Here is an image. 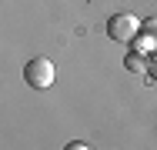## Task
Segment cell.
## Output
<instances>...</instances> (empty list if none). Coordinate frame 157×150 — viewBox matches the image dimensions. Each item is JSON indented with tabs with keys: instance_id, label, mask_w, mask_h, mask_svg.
<instances>
[{
	"instance_id": "cell-1",
	"label": "cell",
	"mask_w": 157,
	"mask_h": 150,
	"mask_svg": "<svg viewBox=\"0 0 157 150\" xmlns=\"http://www.w3.org/2000/svg\"><path fill=\"white\" fill-rule=\"evenodd\" d=\"M107 37L117 40V43H134L140 37V20L134 13H114L107 20Z\"/></svg>"
},
{
	"instance_id": "cell-2",
	"label": "cell",
	"mask_w": 157,
	"mask_h": 150,
	"mask_svg": "<svg viewBox=\"0 0 157 150\" xmlns=\"http://www.w3.org/2000/svg\"><path fill=\"white\" fill-rule=\"evenodd\" d=\"M54 77H57V70H54V63L47 57H33V60H27V67H24V80H27L33 90H47L54 84Z\"/></svg>"
},
{
	"instance_id": "cell-3",
	"label": "cell",
	"mask_w": 157,
	"mask_h": 150,
	"mask_svg": "<svg viewBox=\"0 0 157 150\" xmlns=\"http://www.w3.org/2000/svg\"><path fill=\"white\" fill-rule=\"evenodd\" d=\"M137 50H140V54H154V50H157V17H147V20L140 24Z\"/></svg>"
},
{
	"instance_id": "cell-4",
	"label": "cell",
	"mask_w": 157,
	"mask_h": 150,
	"mask_svg": "<svg viewBox=\"0 0 157 150\" xmlns=\"http://www.w3.org/2000/svg\"><path fill=\"white\" fill-rule=\"evenodd\" d=\"M124 67L127 70H134V73H147V54H130V57H124Z\"/></svg>"
},
{
	"instance_id": "cell-5",
	"label": "cell",
	"mask_w": 157,
	"mask_h": 150,
	"mask_svg": "<svg viewBox=\"0 0 157 150\" xmlns=\"http://www.w3.org/2000/svg\"><path fill=\"white\" fill-rule=\"evenodd\" d=\"M147 77L157 80V50H154V54H147Z\"/></svg>"
},
{
	"instance_id": "cell-6",
	"label": "cell",
	"mask_w": 157,
	"mask_h": 150,
	"mask_svg": "<svg viewBox=\"0 0 157 150\" xmlns=\"http://www.w3.org/2000/svg\"><path fill=\"white\" fill-rule=\"evenodd\" d=\"M63 150H90V147H87V144H80V140H74V144H67Z\"/></svg>"
}]
</instances>
